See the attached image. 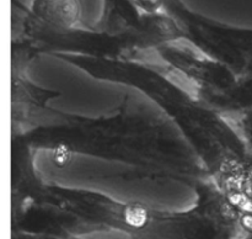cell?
<instances>
[{
	"mask_svg": "<svg viewBox=\"0 0 252 239\" xmlns=\"http://www.w3.org/2000/svg\"><path fill=\"white\" fill-rule=\"evenodd\" d=\"M31 170L46 186L95 195L157 214H189L199 205L198 191L185 180L134 163L66 147L34 149Z\"/></svg>",
	"mask_w": 252,
	"mask_h": 239,
	"instance_id": "obj_1",
	"label": "cell"
},
{
	"mask_svg": "<svg viewBox=\"0 0 252 239\" xmlns=\"http://www.w3.org/2000/svg\"><path fill=\"white\" fill-rule=\"evenodd\" d=\"M24 79L44 95V106L61 115L85 120H112L147 107L148 99L133 86L101 78L75 62L37 53L26 62Z\"/></svg>",
	"mask_w": 252,
	"mask_h": 239,
	"instance_id": "obj_2",
	"label": "cell"
}]
</instances>
